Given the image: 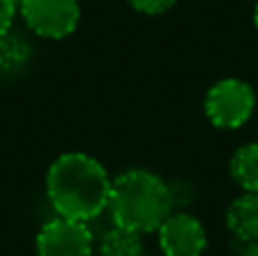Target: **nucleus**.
Listing matches in <instances>:
<instances>
[{
	"label": "nucleus",
	"mask_w": 258,
	"mask_h": 256,
	"mask_svg": "<svg viewBox=\"0 0 258 256\" xmlns=\"http://www.w3.org/2000/svg\"><path fill=\"white\" fill-rule=\"evenodd\" d=\"M129 5H132L136 12H143V14H163L168 12V9L174 7V3L177 0H127Z\"/></svg>",
	"instance_id": "nucleus-11"
},
{
	"label": "nucleus",
	"mask_w": 258,
	"mask_h": 256,
	"mask_svg": "<svg viewBox=\"0 0 258 256\" xmlns=\"http://www.w3.org/2000/svg\"><path fill=\"white\" fill-rule=\"evenodd\" d=\"M254 23H256V27H258V5H256V12H254Z\"/></svg>",
	"instance_id": "nucleus-14"
},
{
	"label": "nucleus",
	"mask_w": 258,
	"mask_h": 256,
	"mask_svg": "<svg viewBox=\"0 0 258 256\" xmlns=\"http://www.w3.org/2000/svg\"><path fill=\"white\" fill-rule=\"evenodd\" d=\"M14 3H16V7H18V5H21V3H23V0H14Z\"/></svg>",
	"instance_id": "nucleus-15"
},
{
	"label": "nucleus",
	"mask_w": 258,
	"mask_h": 256,
	"mask_svg": "<svg viewBox=\"0 0 258 256\" xmlns=\"http://www.w3.org/2000/svg\"><path fill=\"white\" fill-rule=\"evenodd\" d=\"M238 256H258V243H249Z\"/></svg>",
	"instance_id": "nucleus-13"
},
{
	"label": "nucleus",
	"mask_w": 258,
	"mask_h": 256,
	"mask_svg": "<svg viewBox=\"0 0 258 256\" xmlns=\"http://www.w3.org/2000/svg\"><path fill=\"white\" fill-rule=\"evenodd\" d=\"M174 195L168 181L145 168H134L111 179L107 209L113 225L127 227L136 234H150L172 213Z\"/></svg>",
	"instance_id": "nucleus-2"
},
{
	"label": "nucleus",
	"mask_w": 258,
	"mask_h": 256,
	"mask_svg": "<svg viewBox=\"0 0 258 256\" xmlns=\"http://www.w3.org/2000/svg\"><path fill=\"white\" fill-rule=\"evenodd\" d=\"M93 234L82 220L57 216L36 234V256H91Z\"/></svg>",
	"instance_id": "nucleus-5"
},
{
	"label": "nucleus",
	"mask_w": 258,
	"mask_h": 256,
	"mask_svg": "<svg viewBox=\"0 0 258 256\" xmlns=\"http://www.w3.org/2000/svg\"><path fill=\"white\" fill-rule=\"evenodd\" d=\"M100 254L102 256H143L141 234L127 229V227L113 225L100 240Z\"/></svg>",
	"instance_id": "nucleus-10"
},
{
	"label": "nucleus",
	"mask_w": 258,
	"mask_h": 256,
	"mask_svg": "<svg viewBox=\"0 0 258 256\" xmlns=\"http://www.w3.org/2000/svg\"><path fill=\"white\" fill-rule=\"evenodd\" d=\"M156 231L165 256H202L206 249L204 225L190 213H170Z\"/></svg>",
	"instance_id": "nucleus-6"
},
{
	"label": "nucleus",
	"mask_w": 258,
	"mask_h": 256,
	"mask_svg": "<svg viewBox=\"0 0 258 256\" xmlns=\"http://www.w3.org/2000/svg\"><path fill=\"white\" fill-rule=\"evenodd\" d=\"M227 227L242 243H258V193H245L229 204Z\"/></svg>",
	"instance_id": "nucleus-7"
},
{
	"label": "nucleus",
	"mask_w": 258,
	"mask_h": 256,
	"mask_svg": "<svg viewBox=\"0 0 258 256\" xmlns=\"http://www.w3.org/2000/svg\"><path fill=\"white\" fill-rule=\"evenodd\" d=\"M231 177L247 193H258V143H247L233 152Z\"/></svg>",
	"instance_id": "nucleus-8"
},
{
	"label": "nucleus",
	"mask_w": 258,
	"mask_h": 256,
	"mask_svg": "<svg viewBox=\"0 0 258 256\" xmlns=\"http://www.w3.org/2000/svg\"><path fill=\"white\" fill-rule=\"evenodd\" d=\"M45 190L57 216L89 222L107 209L111 177L91 154L66 152L48 168Z\"/></svg>",
	"instance_id": "nucleus-1"
},
{
	"label": "nucleus",
	"mask_w": 258,
	"mask_h": 256,
	"mask_svg": "<svg viewBox=\"0 0 258 256\" xmlns=\"http://www.w3.org/2000/svg\"><path fill=\"white\" fill-rule=\"evenodd\" d=\"M16 12H18V7L14 0H0V36L12 30Z\"/></svg>",
	"instance_id": "nucleus-12"
},
{
	"label": "nucleus",
	"mask_w": 258,
	"mask_h": 256,
	"mask_svg": "<svg viewBox=\"0 0 258 256\" xmlns=\"http://www.w3.org/2000/svg\"><path fill=\"white\" fill-rule=\"evenodd\" d=\"M18 12L25 25L43 39H66L80 23L77 0H23Z\"/></svg>",
	"instance_id": "nucleus-4"
},
{
	"label": "nucleus",
	"mask_w": 258,
	"mask_h": 256,
	"mask_svg": "<svg viewBox=\"0 0 258 256\" xmlns=\"http://www.w3.org/2000/svg\"><path fill=\"white\" fill-rule=\"evenodd\" d=\"M256 95L247 82L227 77L213 84L206 93L204 109L209 120L220 130H238L251 118Z\"/></svg>",
	"instance_id": "nucleus-3"
},
{
	"label": "nucleus",
	"mask_w": 258,
	"mask_h": 256,
	"mask_svg": "<svg viewBox=\"0 0 258 256\" xmlns=\"http://www.w3.org/2000/svg\"><path fill=\"white\" fill-rule=\"evenodd\" d=\"M30 61V43L27 39L12 27L0 36V73H18L25 63Z\"/></svg>",
	"instance_id": "nucleus-9"
}]
</instances>
